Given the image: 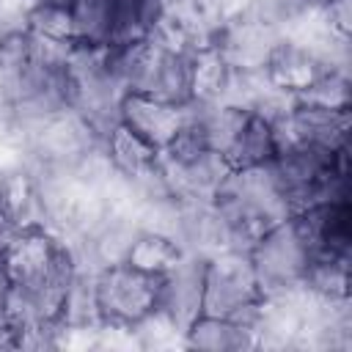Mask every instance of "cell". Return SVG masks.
Masks as SVG:
<instances>
[{"instance_id":"cell-1","label":"cell","mask_w":352,"mask_h":352,"mask_svg":"<svg viewBox=\"0 0 352 352\" xmlns=\"http://www.w3.org/2000/svg\"><path fill=\"white\" fill-rule=\"evenodd\" d=\"M160 283L162 275L138 270L129 261L102 267L99 272H94V297H96L99 322L132 333L138 322H143L151 311H157Z\"/></svg>"},{"instance_id":"cell-2","label":"cell","mask_w":352,"mask_h":352,"mask_svg":"<svg viewBox=\"0 0 352 352\" xmlns=\"http://www.w3.org/2000/svg\"><path fill=\"white\" fill-rule=\"evenodd\" d=\"M248 253H250V261L256 270L261 297H278V294L305 286V275L314 264L311 248L300 236L292 217L267 228L250 245Z\"/></svg>"},{"instance_id":"cell-3","label":"cell","mask_w":352,"mask_h":352,"mask_svg":"<svg viewBox=\"0 0 352 352\" xmlns=\"http://www.w3.org/2000/svg\"><path fill=\"white\" fill-rule=\"evenodd\" d=\"M258 300H261V289L248 250H220L206 258L201 314L228 319L239 308Z\"/></svg>"},{"instance_id":"cell-4","label":"cell","mask_w":352,"mask_h":352,"mask_svg":"<svg viewBox=\"0 0 352 352\" xmlns=\"http://www.w3.org/2000/svg\"><path fill=\"white\" fill-rule=\"evenodd\" d=\"M184 104H170L146 94H124L118 107L121 124L157 151H165L173 143L184 124Z\"/></svg>"},{"instance_id":"cell-5","label":"cell","mask_w":352,"mask_h":352,"mask_svg":"<svg viewBox=\"0 0 352 352\" xmlns=\"http://www.w3.org/2000/svg\"><path fill=\"white\" fill-rule=\"evenodd\" d=\"M278 154L275 146V135H272V124L264 121L261 116H256L253 110L248 113L242 129L236 132V138L231 140L226 160L231 168H250V165H264L272 162Z\"/></svg>"},{"instance_id":"cell-6","label":"cell","mask_w":352,"mask_h":352,"mask_svg":"<svg viewBox=\"0 0 352 352\" xmlns=\"http://www.w3.org/2000/svg\"><path fill=\"white\" fill-rule=\"evenodd\" d=\"M184 338L190 346H201V349H245L258 344L256 330L242 327L226 316H209V314L195 316L184 330Z\"/></svg>"},{"instance_id":"cell-7","label":"cell","mask_w":352,"mask_h":352,"mask_svg":"<svg viewBox=\"0 0 352 352\" xmlns=\"http://www.w3.org/2000/svg\"><path fill=\"white\" fill-rule=\"evenodd\" d=\"M74 41L91 47H110L116 33L118 0H72Z\"/></svg>"},{"instance_id":"cell-8","label":"cell","mask_w":352,"mask_h":352,"mask_svg":"<svg viewBox=\"0 0 352 352\" xmlns=\"http://www.w3.org/2000/svg\"><path fill=\"white\" fill-rule=\"evenodd\" d=\"M102 146H104V151H107L116 173L129 176V179L138 176V173H143L146 168H151L157 162V154H160L143 138H138L132 129H126L121 121L104 135Z\"/></svg>"},{"instance_id":"cell-9","label":"cell","mask_w":352,"mask_h":352,"mask_svg":"<svg viewBox=\"0 0 352 352\" xmlns=\"http://www.w3.org/2000/svg\"><path fill=\"white\" fill-rule=\"evenodd\" d=\"M182 248L173 236L168 234H160V231H138L129 253H126V261L138 270H146V272H154V275H162L168 272L179 258H182Z\"/></svg>"},{"instance_id":"cell-10","label":"cell","mask_w":352,"mask_h":352,"mask_svg":"<svg viewBox=\"0 0 352 352\" xmlns=\"http://www.w3.org/2000/svg\"><path fill=\"white\" fill-rule=\"evenodd\" d=\"M25 28L44 38L74 41V22H72V11L66 6L33 0L28 8V16H25Z\"/></svg>"},{"instance_id":"cell-11","label":"cell","mask_w":352,"mask_h":352,"mask_svg":"<svg viewBox=\"0 0 352 352\" xmlns=\"http://www.w3.org/2000/svg\"><path fill=\"white\" fill-rule=\"evenodd\" d=\"M6 344H14V324L8 319L6 305L0 302V346H6Z\"/></svg>"}]
</instances>
